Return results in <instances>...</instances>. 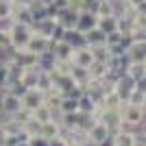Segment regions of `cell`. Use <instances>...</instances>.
Listing matches in <instances>:
<instances>
[{"mask_svg":"<svg viewBox=\"0 0 146 146\" xmlns=\"http://www.w3.org/2000/svg\"><path fill=\"white\" fill-rule=\"evenodd\" d=\"M135 90H137V92H146V79L135 81Z\"/></svg>","mask_w":146,"mask_h":146,"instance_id":"e575fe53","label":"cell"},{"mask_svg":"<svg viewBox=\"0 0 146 146\" xmlns=\"http://www.w3.org/2000/svg\"><path fill=\"white\" fill-rule=\"evenodd\" d=\"M13 11H15L13 2H0V24L13 22Z\"/></svg>","mask_w":146,"mask_h":146,"instance_id":"d4e9b609","label":"cell"},{"mask_svg":"<svg viewBox=\"0 0 146 146\" xmlns=\"http://www.w3.org/2000/svg\"><path fill=\"white\" fill-rule=\"evenodd\" d=\"M61 133H63V131H61L57 118L50 120V122H46V124H39V135H42L44 140H55V137H59Z\"/></svg>","mask_w":146,"mask_h":146,"instance_id":"9c48e42d","label":"cell"},{"mask_svg":"<svg viewBox=\"0 0 146 146\" xmlns=\"http://www.w3.org/2000/svg\"><path fill=\"white\" fill-rule=\"evenodd\" d=\"M26 52H31V55H42V52H48L50 50V39H46V37L42 35H31L29 44H26Z\"/></svg>","mask_w":146,"mask_h":146,"instance_id":"8992f818","label":"cell"},{"mask_svg":"<svg viewBox=\"0 0 146 146\" xmlns=\"http://www.w3.org/2000/svg\"><path fill=\"white\" fill-rule=\"evenodd\" d=\"M98 26V18L94 15V13L90 11H79V18H76V29L74 31H79V33H90V31H94Z\"/></svg>","mask_w":146,"mask_h":146,"instance_id":"277c9868","label":"cell"},{"mask_svg":"<svg viewBox=\"0 0 146 146\" xmlns=\"http://www.w3.org/2000/svg\"><path fill=\"white\" fill-rule=\"evenodd\" d=\"M100 33L109 35L113 31H118V18L116 15H109V18H98V26H96Z\"/></svg>","mask_w":146,"mask_h":146,"instance_id":"ffe728a7","label":"cell"},{"mask_svg":"<svg viewBox=\"0 0 146 146\" xmlns=\"http://www.w3.org/2000/svg\"><path fill=\"white\" fill-rule=\"evenodd\" d=\"M129 79L133 81H140V79H146V63H129L127 72H124Z\"/></svg>","mask_w":146,"mask_h":146,"instance_id":"44dd1931","label":"cell"},{"mask_svg":"<svg viewBox=\"0 0 146 146\" xmlns=\"http://www.w3.org/2000/svg\"><path fill=\"white\" fill-rule=\"evenodd\" d=\"M20 111H22V98L5 92V94L0 96V113L5 118H15Z\"/></svg>","mask_w":146,"mask_h":146,"instance_id":"7a4b0ae2","label":"cell"},{"mask_svg":"<svg viewBox=\"0 0 146 146\" xmlns=\"http://www.w3.org/2000/svg\"><path fill=\"white\" fill-rule=\"evenodd\" d=\"M94 124H96V120H94L92 116H87V113H79V122H76V129H79V131L87 133Z\"/></svg>","mask_w":146,"mask_h":146,"instance_id":"4316f807","label":"cell"},{"mask_svg":"<svg viewBox=\"0 0 146 146\" xmlns=\"http://www.w3.org/2000/svg\"><path fill=\"white\" fill-rule=\"evenodd\" d=\"M26 146H48V140H44L42 135H35V137H31V140H29Z\"/></svg>","mask_w":146,"mask_h":146,"instance_id":"4dcf8cb0","label":"cell"},{"mask_svg":"<svg viewBox=\"0 0 146 146\" xmlns=\"http://www.w3.org/2000/svg\"><path fill=\"white\" fill-rule=\"evenodd\" d=\"M18 146H26V144H18Z\"/></svg>","mask_w":146,"mask_h":146,"instance_id":"74e56055","label":"cell"},{"mask_svg":"<svg viewBox=\"0 0 146 146\" xmlns=\"http://www.w3.org/2000/svg\"><path fill=\"white\" fill-rule=\"evenodd\" d=\"M31 118L37 122V124H46V122H50V120H55L57 118V113L50 107H46V105H39L33 113H31Z\"/></svg>","mask_w":146,"mask_h":146,"instance_id":"5bb4252c","label":"cell"},{"mask_svg":"<svg viewBox=\"0 0 146 146\" xmlns=\"http://www.w3.org/2000/svg\"><path fill=\"white\" fill-rule=\"evenodd\" d=\"M0 2H13V0H0Z\"/></svg>","mask_w":146,"mask_h":146,"instance_id":"8d00e7d4","label":"cell"},{"mask_svg":"<svg viewBox=\"0 0 146 146\" xmlns=\"http://www.w3.org/2000/svg\"><path fill=\"white\" fill-rule=\"evenodd\" d=\"M79 146H98V144H96V142H92V140H85V142H81Z\"/></svg>","mask_w":146,"mask_h":146,"instance_id":"d590c367","label":"cell"},{"mask_svg":"<svg viewBox=\"0 0 146 146\" xmlns=\"http://www.w3.org/2000/svg\"><path fill=\"white\" fill-rule=\"evenodd\" d=\"M55 66H57V59H55V55H52V52H42V55H37V70H39V72H52V70H55Z\"/></svg>","mask_w":146,"mask_h":146,"instance_id":"8fae6325","label":"cell"},{"mask_svg":"<svg viewBox=\"0 0 146 146\" xmlns=\"http://www.w3.org/2000/svg\"><path fill=\"white\" fill-rule=\"evenodd\" d=\"M70 79L76 83V87H85L87 83H90V74H87V70L72 68V70H70Z\"/></svg>","mask_w":146,"mask_h":146,"instance_id":"cb8c5ba5","label":"cell"},{"mask_svg":"<svg viewBox=\"0 0 146 146\" xmlns=\"http://www.w3.org/2000/svg\"><path fill=\"white\" fill-rule=\"evenodd\" d=\"M111 90L116 92V96L120 98L122 103H127V98H129V94H131V92L135 90V83L131 79H129L127 74H124V76H120V79L116 81V83H113V85H111Z\"/></svg>","mask_w":146,"mask_h":146,"instance_id":"5b68a950","label":"cell"},{"mask_svg":"<svg viewBox=\"0 0 146 146\" xmlns=\"http://www.w3.org/2000/svg\"><path fill=\"white\" fill-rule=\"evenodd\" d=\"M90 50H92V57H94V63H105V66H109V61L113 59L107 46H100V48H90Z\"/></svg>","mask_w":146,"mask_h":146,"instance_id":"603a6c76","label":"cell"},{"mask_svg":"<svg viewBox=\"0 0 146 146\" xmlns=\"http://www.w3.org/2000/svg\"><path fill=\"white\" fill-rule=\"evenodd\" d=\"M31 35H33L31 26L11 22V24H9V39H11V50L13 52H22V50L26 48V44H29Z\"/></svg>","mask_w":146,"mask_h":146,"instance_id":"6da1fadb","label":"cell"},{"mask_svg":"<svg viewBox=\"0 0 146 146\" xmlns=\"http://www.w3.org/2000/svg\"><path fill=\"white\" fill-rule=\"evenodd\" d=\"M7 83H9V74H7V66L5 63H0V90L5 92Z\"/></svg>","mask_w":146,"mask_h":146,"instance_id":"f546056e","label":"cell"},{"mask_svg":"<svg viewBox=\"0 0 146 146\" xmlns=\"http://www.w3.org/2000/svg\"><path fill=\"white\" fill-rule=\"evenodd\" d=\"M57 116H68V113H76V100L74 98H68L63 96L59 100V105H57Z\"/></svg>","mask_w":146,"mask_h":146,"instance_id":"ac0fdd59","label":"cell"},{"mask_svg":"<svg viewBox=\"0 0 146 146\" xmlns=\"http://www.w3.org/2000/svg\"><path fill=\"white\" fill-rule=\"evenodd\" d=\"M37 76H39V70H37V68L24 70V72H22V76H20V83H22L26 90H35V85H37Z\"/></svg>","mask_w":146,"mask_h":146,"instance_id":"d6986e66","label":"cell"},{"mask_svg":"<svg viewBox=\"0 0 146 146\" xmlns=\"http://www.w3.org/2000/svg\"><path fill=\"white\" fill-rule=\"evenodd\" d=\"M129 63H146V44H133L127 50Z\"/></svg>","mask_w":146,"mask_h":146,"instance_id":"4fadbf2b","label":"cell"},{"mask_svg":"<svg viewBox=\"0 0 146 146\" xmlns=\"http://www.w3.org/2000/svg\"><path fill=\"white\" fill-rule=\"evenodd\" d=\"M70 2H72V0H52V9H55L57 13L66 11V9H70Z\"/></svg>","mask_w":146,"mask_h":146,"instance_id":"f1b7e54d","label":"cell"},{"mask_svg":"<svg viewBox=\"0 0 146 146\" xmlns=\"http://www.w3.org/2000/svg\"><path fill=\"white\" fill-rule=\"evenodd\" d=\"M129 35L133 39V44H146V29H133Z\"/></svg>","mask_w":146,"mask_h":146,"instance_id":"83f0119b","label":"cell"},{"mask_svg":"<svg viewBox=\"0 0 146 146\" xmlns=\"http://www.w3.org/2000/svg\"><path fill=\"white\" fill-rule=\"evenodd\" d=\"M13 22H15V24H24V26H33L31 7H15V11H13Z\"/></svg>","mask_w":146,"mask_h":146,"instance_id":"2e32d148","label":"cell"},{"mask_svg":"<svg viewBox=\"0 0 146 146\" xmlns=\"http://www.w3.org/2000/svg\"><path fill=\"white\" fill-rule=\"evenodd\" d=\"M98 146H116V140H113V135H107V137H105V140L100 142Z\"/></svg>","mask_w":146,"mask_h":146,"instance_id":"d6a6232c","label":"cell"},{"mask_svg":"<svg viewBox=\"0 0 146 146\" xmlns=\"http://www.w3.org/2000/svg\"><path fill=\"white\" fill-rule=\"evenodd\" d=\"M124 105L144 107V105H146V92H137V90H133L131 94H129V98H127V103H124Z\"/></svg>","mask_w":146,"mask_h":146,"instance_id":"484cf974","label":"cell"},{"mask_svg":"<svg viewBox=\"0 0 146 146\" xmlns=\"http://www.w3.org/2000/svg\"><path fill=\"white\" fill-rule=\"evenodd\" d=\"M98 2H100V0H98Z\"/></svg>","mask_w":146,"mask_h":146,"instance_id":"f35d334b","label":"cell"},{"mask_svg":"<svg viewBox=\"0 0 146 146\" xmlns=\"http://www.w3.org/2000/svg\"><path fill=\"white\" fill-rule=\"evenodd\" d=\"M35 90L39 92V94H44V96H48V94H52L55 90V81H52V76H50L48 72H39V76H37V85Z\"/></svg>","mask_w":146,"mask_h":146,"instance_id":"ba28073f","label":"cell"},{"mask_svg":"<svg viewBox=\"0 0 146 146\" xmlns=\"http://www.w3.org/2000/svg\"><path fill=\"white\" fill-rule=\"evenodd\" d=\"M76 18H79V13L72 11V9H66V11H59V13H57V22H59L66 31L76 29Z\"/></svg>","mask_w":146,"mask_h":146,"instance_id":"30bf717a","label":"cell"},{"mask_svg":"<svg viewBox=\"0 0 146 146\" xmlns=\"http://www.w3.org/2000/svg\"><path fill=\"white\" fill-rule=\"evenodd\" d=\"M48 146H68V142H66L63 135H59V137H55V140H48Z\"/></svg>","mask_w":146,"mask_h":146,"instance_id":"1f68e13d","label":"cell"},{"mask_svg":"<svg viewBox=\"0 0 146 146\" xmlns=\"http://www.w3.org/2000/svg\"><path fill=\"white\" fill-rule=\"evenodd\" d=\"M107 135H111V133H109V129L105 127L103 122H96V124H94V127L87 131V140L96 142V144H100V142H103Z\"/></svg>","mask_w":146,"mask_h":146,"instance_id":"9a60e30c","label":"cell"},{"mask_svg":"<svg viewBox=\"0 0 146 146\" xmlns=\"http://www.w3.org/2000/svg\"><path fill=\"white\" fill-rule=\"evenodd\" d=\"M85 46L87 48H100V46H105V33H100L98 29L85 33Z\"/></svg>","mask_w":146,"mask_h":146,"instance_id":"e0dca14e","label":"cell"},{"mask_svg":"<svg viewBox=\"0 0 146 146\" xmlns=\"http://www.w3.org/2000/svg\"><path fill=\"white\" fill-rule=\"evenodd\" d=\"M63 42L70 46L72 50H79V48H85V35L79 33V31H66V35H63Z\"/></svg>","mask_w":146,"mask_h":146,"instance_id":"7c38bea8","label":"cell"},{"mask_svg":"<svg viewBox=\"0 0 146 146\" xmlns=\"http://www.w3.org/2000/svg\"><path fill=\"white\" fill-rule=\"evenodd\" d=\"M35 0H13V7H31Z\"/></svg>","mask_w":146,"mask_h":146,"instance_id":"836d02e7","label":"cell"},{"mask_svg":"<svg viewBox=\"0 0 146 146\" xmlns=\"http://www.w3.org/2000/svg\"><path fill=\"white\" fill-rule=\"evenodd\" d=\"M39 105H44V94H39L37 90H29L26 96L22 98V109L29 111V113H33Z\"/></svg>","mask_w":146,"mask_h":146,"instance_id":"52a82bcc","label":"cell"},{"mask_svg":"<svg viewBox=\"0 0 146 146\" xmlns=\"http://www.w3.org/2000/svg\"><path fill=\"white\" fill-rule=\"evenodd\" d=\"M94 63V57H92V50L87 48H79L72 52V59H70V66L72 68H81V70H87V68Z\"/></svg>","mask_w":146,"mask_h":146,"instance_id":"3957f363","label":"cell"},{"mask_svg":"<svg viewBox=\"0 0 146 146\" xmlns=\"http://www.w3.org/2000/svg\"><path fill=\"white\" fill-rule=\"evenodd\" d=\"M113 140H116V146H137L133 131H118L113 135Z\"/></svg>","mask_w":146,"mask_h":146,"instance_id":"7402d4cb","label":"cell"}]
</instances>
